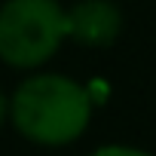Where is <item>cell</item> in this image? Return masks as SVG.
Returning a JSON list of instances; mask_svg holds the SVG:
<instances>
[{
    "instance_id": "6da1fadb",
    "label": "cell",
    "mask_w": 156,
    "mask_h": 156,
    "mask_svg": "<svg viewBox=\"0 0 156 156\" xmlns=\"http://www.w3.org/2000/svg\"><path fill=\"white\" fill-rule=\"evenodd\" d=\"M16 132L40 147H64L76 141L92 119V95L64 73H31L9 98Z\"/></svg>"
},
{
    "instance_id": "7a4b0ae2",
    "label": "cell",
    "mask_w": 156,
    "mask_h": 156,
    "mask_svg": "<svg viewBox=\"0 0 156 156\" xmlns=\"http://www.w3.org/2000/svg\"><path fill=\"white\" fill-rule=\"evenodd\" d=\"M67 40V9L58 0H3L0 3V61L34 70Z\"/></svg>"
},
{
    "instance_id": "3957f363",
    "label": "cell",
    "mask_w": 156,
    "mask_h": 156,
    "mask_svg": "<svg viewBox=\"0 0 156 156\" xmlns=\"http://www.w3.org/2000/svg\"><path fill=\"white\" fill-rule=\"evenodd\" d=\"M122 31V12L113 0H80L67 9V37L83 46H110Z\"/></svg>"
},
{
    "instance_id": "277c9868",
    "label": "cell",
    "mask_w": 156,
    "mask_h": 156,
    "mask_svg": "<svg viewBox=\"0 0 156 156\" xmlns=\"http://www.w3.org/2000/svg\"><path fill=\"white\" fill-rule=\"evenodd\" d=\"M89 156H150L141 147H129V144H104L98 150H92Z\"/></svg>"
},
{
    "instance_id": "5b68a950",
    "label": "cell",
    "mask_w": 156,
    "mask_h": 156,
    "mask_svg": "<svg viewBox=\"0 0 156 156\" xmlns=\"http://www.w3.org/2000/svg\"><path fill=\"white\" fill-rule=\"evenodd\" d=\"M9 119V98L3 95V89H0V126H3Z\"/></svg>"
}]
</instances>
